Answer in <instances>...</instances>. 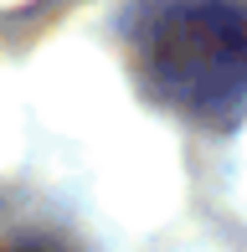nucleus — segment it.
<instances>
[{
  "label": "nucleus",
  "instance_id": "obj_1",
  "mask_svg": "<svg viewBox=\"0 0 247 252\" xmlns=\"http://www.w3.org/2000/svg\"><path fill=\"white\" fill-rule=\"evenodd\" d=\"M139 83L196 129H232L247 108V5L165 0L134 36Z\"/></svg>",
  "mask_w": 247,
  "mask_h": 252
},
{
  "label": "nucleus",
  "instance_id": "obj_2",
  "mask_svg": "<svg viewBox=\"0 0 247 252\" xmlns=\"http://www.w3.org/2000/svg\"><path fill=\"white\" fill-rule=\"evenodd\" d=\"M0 252H47V247H0Z\"/></svg>",
  "mask_w": 247,
  "mask_h": 252
}]
</instances>
